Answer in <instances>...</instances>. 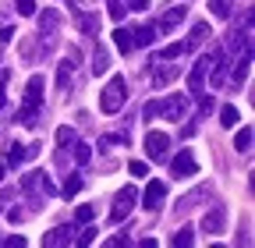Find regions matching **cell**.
I'll use <instances>...</instances> for the list:
<instances>
[{
  "label": "cell",
  "mask_w": 255,
  "mask_h": 248,
  "mask_svg": "<svg viewBox=\"0 0 255 248\" xmlns=\"http://www.w3.org/2000/svg\"><path fill=\"white\" fill-rule=\"evenodd\" d=\"M43 107V75H32L28 85H25V100H21V110H18V124H25V128H32L36 124V114Z\"/></svg>",
  "instance_id": "obj_1"
},
{
  "label": "cell",
  "mask_w": 255,
  "mask_h": 248,
  "mask_svg": "<svg viewBox=\"0 0 255 248\" xmlns=\"http://www.w3.org/2000/svg\"><path fill=\"white\" fill-rule=\"evenodd\" d=\"M124 103H128V82H124V75H114L107 82V89L100 92V110L103 114H117Z\"/></svg>",
  "instance_id": "obj_2"
},
{
  "label": "cell",
  "mask_w": 255,
  "mask_h": 248,
  "mask_svg": "<svg viewBox=\"0 0 255 248\" xmlns=\"http://www.w3.org/2000/svg\"><path fill=\"white\" fill-rule=\"evenodd\" d=\"M135 199H138V192L135 188H121L117 195H114V209H110V224H121L128 213L135 209Z\"/></svg>",
  "instance_id": "obj_3"
},
{
  "label": "cell",
  "mask_w": 255,
  "mask_h": 248,
  "mask_svg": "<svg viewBox=\"0 0 255 248\" xmlns=\"http://www.w3.org/2000/svg\"><path fill=\"white\" fill-rule=\"evenodd\" d=\"M209 64H213V53H206V57H199V64L191 68V75H188V92L191 96H202V85H206V75H209Z\"/></svg>",
  "instance_id": "obj_4"
},
{
  "label": "cell",
  "mask_w": 255,
  "mask_h": 248,
  "mask_svg": "<svg viewBox=\"0 0 255 248\" xmlns=\"http://www.w3.org/2000/svg\"><path fill=\"white\" fill-rule=\"evenodd\" d=\"M170 174L174 177H195L199 174V163H195V156H191V149H181L170 160Z\"/></svg>",
  "instance_id": "obj_5"
},
{
  "label": "cell",
  "mask_w": 255,
  "mask_h": 248,
  "mask_svg": "<svg viewBox=\"0 0 255 248\" xmlns=\"http://www.w3.org/2000/svg\"><path fill=\"white\" fill-rule=\"evenodd\" d=\"M167 149H170L167 131H149V135H145V152H149L156 163H163V160H167Z\"/></svg>",
  "instance_id": "obj_6"
},
{
  "label": "cell",
  "mask_w": 255,
  "mask_h": 248,
  "mask_svg": "<svg viewBox=\"0 0 255 248\" xmlns=\"http://www.w3.org/2000/svg\"><path fill=\"white\" fill-rule=\"evenodd\" d=\"M188 114V100L181 96V92H174V96L167 100H159V117H167V121H181Z\"/></svg>",
  "instance_id": "obj_7"
},
{
  "label": "cell",
  "mask_w": 255,
  "mask_h": 248,
  "mask_svg": "<svg viewBox=\"0 0 255 248\" xmlns=\"http://www.w3.org/2000/svg\"><path fill=\"white\" fill-rule=\"evenodd\" d=\"M21 188H25L28 195H36V192H43V195H53V192H57L53 184H50V177H46L43 170H32V174H25V177H21Z\"/></svg>",
  "instance_id": "obj_8"
},
{
  "label": "cell",
  "mask_w": 255,
  "mask_h": 248,
  "mask_svg": "<svg viewBox=\"0 0 255 248\" xmlns=\"http://www.w3.org/2000/svg\"><path fill=\"white\" fill-rule=\"evenodd\" d=\"M60 25V11H53V7H46L43 14H39V36L46 39V46H43V53H50V46H53V28Z\"/></svg>",
  "instance_id": "obj_9"
},
{
  "label": "cell",
  "mask_w": 255,
  "mask_h": 248,
  "mask_svg": "<svg viewBox=\"0 0 255 248\" xmlns=\"http://www.w3.org/2000/svg\"><path fill=\"white\" fill-rule=\"evenodd\" d=\"M223 227H227V209H223V206H213V209L202 216V231H206V234H223Z\"/></svg>",
  "instance_id": "obj_10"
},
{
  "label": "cell",
  "mask_w": 255,
  "mask_h": 248,
  "mask_svg": "<svg viewBox=\"0 0 255 248\" xmlns=\"http://www.w3.org/2000/svg\"><path fill=\"white\" fill-rule=\"evenodd\" d=\"M163 199H167V184L163 181H152L149 188H145V195H142V202H145L149 213H156L159 206H163Z\"/></svg>",
  "instance_id": "obj_11"
},
{
  "label": "cell",
  "mask_w": 255,
  "mask_h": 248,
  "mask_svg": "<svg viewBox=\"0 0 255 248\" xmlns=\"http://www.w3.org/2000/svg\"><path fill=\"white\" fill-rule=\"evenodd\" d=\"M181 18H184V7H170L163 18L156 21V32H170V28H177V25H181Z\"/></svg>",
  "instance_id": "obj_12"
},
{
  "label": "cell",
  "mask_w": 255,
  "mask_h": 248,
  "mask_svg": "<svg viewBox=\"0 0 255 248\" xmlns=\"http://www.w3.org/2000/svg\"><path fill=\"white\" fill-rule=\"evenodd\" d=\"M114 46H117L121 53H131V50H135V39H131V28H124V25H117V28H114Z\"/></svg>",
  "instance_id": "obj_13"
},
{
  "label": "cell",
  "mask_w": 255,
  "mask_h": 248,
  "mask_svg": "<svg viewBox=\"0 0 255 248\" xmlns=\"http://www.w3.org/2000/svg\"><path fill=\"white\" fill-rule=\"evenodd\" d=\"M71 234H75L71 227H53V231L43 238V245H46V248H57V245H71Z\"/></svg>",
  "instance_id": "obj_14"
},
{
  "label": "cell",
  "mask_w": 255,
  "mask_h": 248,
  "mask_svg": "<svg viewBox=\"0 0 255 248\" xmlns=\"http://www.w3.org/2000/svg\"><path fill=\"white\" fill-rule=\"evenodd\" d=\"M75 18H78V28L85 36H100V14H82V11H75Z\"/></svg>",
  "instance_id": "obj_15"
},
{
  "label": "cell",
  "mask_w": 255,
  "mask_h": 248,
  "mask_svg": "<svg viewBox=\"0 0 255 248\" xmlns=\"http://www.w3.org/2000/svg\"><path fill=\"white\" fill-rule=\"evenodd\" d=\"M181 75V64H170V68H159L156 75H152V89H163L167 82H174Z\"/></svg>",
  "instance_id": "obj_16"
},
{
  "label": "cell",
  "mask_w": 255,
  "mask_h": 248,
  "mask_svg": "<svg viewBox=\"0 0 255 248\" xmlns=\"http://www.w3.org/2000/svg\"><path fill=\"white\" fill-rule=\"evenodd\" d=\"M209 36V25L206 21H195L191 25V36H188V43H184V50H195V46H202V39Z\"/></svg>",
  "instance_id": "obj_17"
},
{
  "label": "cell",
  "mask_w": 255,
  "mask_h": 248,
  "mask_svg": "<svg viewBox=\"0 0 255 248\" xmlns=\"http://www.w3.org/2000/svg\"><path fill=\"white\" fill-rule=\"evenodd\" d=\"M131 39H135V46H152V43H156V25H142V28H135Z\"/></svg>",
  "instance_id": "obj_18"
},
{
  "label": "cell",
  "mask_w": 255,
  "mask_h": 248,
  "mask_svg": "<svg viewBox=\"0 0 255 248\" xmlns=\"http://www.w3.org/2000/svg\"><path fill=\"white\" fill-rule=\"evenodd\" d=\"M248 71H252V50H245V53H241V60L234 64V85H241V82L248 78Z\"/></svg>",
  "instance_id": "obj_19"
},
{
  "label": "cell",
  "mask_w": 255,
  "mask_h": 248,
  "mask_svg": "<svg viewBox=\"0 0 255 248\" xmlns=\"http://www.w3.org/2000/svg\"><path fill=\"white\" fill-rule=\"evenodd\" d=\"M107 68H110L107 50H103V46H96V53H92V75H107Z\"/></svg>",
  "instance_id": "obj_20"
},
{
  "label": "cell",
  "mask_w": 255,
  "mask_h": 248,
  "mask_svg": "<svg viewBox=\"0 0 255 248\" xmlns=\"http://www.w3.org/2000/svg\"><path fill=\"white\" fill-rule=\"evenodd\" d=\"M71 78H75V64H71V60H64V64L57 68V89H68Z\"/></svg>",
  "instance_id": "obj_21"
},
{
  "label": "cell",
  "mask_w": 255,
  "mask_h": 248,
  "mask_svg": "<svg viewBox=\"0 0 255 248\" xmlns=\"http://www.w3.org/2000/svg\"><path fill=\"white\" fill-rule=\"evenodd\" d=\"M238 121H241V114H238V107H220V124L223 128H238Z\"/></svg>",
  "instance_id": "obj_22"
},
{
  "label": "cell",
  "mask_w": 255,
  "mask_h": 248,
  "mask_svg": "<svg viewBox=\"0 0 255 248\" xmlns=\"http://www.w3.org/2000/svg\"><path fill=\"white\" fill-rule=\"evenodd\" d=\"M234 149H238V152H252V128H248V124H245V128H238Z\"/></svg>",
  "instance_id": "obj_23"
},
{
  "label": "cell",
  "mask_w": 255,
  "mask_h": 248,
  "mask_svg": "<svg viewBox=\"0 0 255 248\" xmlns=\"http://www.w3.org/2000/svg\"><path fill=\"white\" fill-rule=\"evenodd\" d=\"M75 142H78L75 128H68V124H60V128H57V145H60V149H68V145H75Z\"/></svg>",
  "instance_id": "obj_24"
},
{
  "label": "cell",
  "mask_w": 255,
  "mask_h": 248,
  "mask_svg": "<svg viewBox=\"0 0 255 248\" xmlns=\"http://www.w3.org/2000/svg\"><path fill=\"white\" fill-rule=\"evenodd\" d=\"M202 195H206V188H195L191 195H184V199H181V202H177L174 209H177V213H188V209H195V202H199Z\"/></svg>",
  "instance_id": "obj_25"
},
{
  "label": "cell",
  "mask_w": 255,
  "mask_h": 248,
  "mask_svg": "<svg viewBox=\"0 0 255 248\" xmlns=\"http://www.w3.org/2000/svg\"><path fill=\"white\" fill-rule=\"evenodd\" d=\"M21 160H25V145H21V142H11V145H7V163L18 167Z\"/></svg>",
  "instance_id": "obj_26"
},
{
  "label": "cell",
  "mask_w": 255,
  "mask_h": 248,
  "mask_svg": "<svg viewBox=\"0 0 255 248\" xmlns=\"http://www.w3.org/2000/svg\"><path fill=\"white\" fill-rule=\"evenodd\" d=\"M188 50H184V43H170V46H163V50H159V57H163V60H177V57H184Z\"/></svg>",
  "instance_id": "obj_27"
},
{
  "label": "cell",
  "mask_w": 255,
  "mask_h": 248,
  "mask_svg": "<svg viewBox=\"0 0 255 248\" xmlns=\"http://www.w3.org/2000/svg\"><path fill=\"white\" fill-rule=\"evenodd\" d=\"M209 11L216 18H231V0H209Z\"/></svg>",
  "instance_id": "obj_28"
},
{
  "label": "cell",
  "mask_w": 255,
  "mask_h": 248,
  "mask_svg": "<svg viewBox=\"0 0 255 248\" xmlns=\"http://www.w3.org/2000/svg\"><path fill=\"white\" fill-rule=\"evenodd\" d=\"M191 241H195V231H191V227H181V231L174 234V245H177V248H188Z\"/></svg>",
  "instance_id": "obj_29"
},
{
  "label": "cell",
  "mask_w": 255,
  "mask_h": 248,
  "mask_svg": "<svg viewBox=\"0 0 255 248\" xmlns=\"http://www.w3.org/2000/svg\"><path fill=\"white\" fill-rule=\"evenodd\" d=\"M78 188H82V174H68V181H64V188H60V192L71 199V195H75Z\"/></svg>",
  "instance_id": "obj_30"
},
{
  "label": "cell",
  "mask_w": 255,
  "mask_h": 248,
  "mask_svg": "<svg viewBox=\"0 0 255 248\" xmlns=\"http://www.w3.org/2000/svg\"><path fill=\"white\" fill-rule=\"evenodd\" d=\"M75 160L85 167V163L92 160V145H85V142H75Z\"/></svg>",
  "instance_id": "obj_31"
},
{
  "label": "cell",
  "mask_w": 255,
  "mask_h": 248,
  "mask_svg": "<svg viewBox=\"0 0 255 248\" xmlns=\"http://www.w3.org/2000/svg\"><path fill=\"white\" fill-rule=\"evenodd\" d=\"M92 216H96V206H78L75 209V224H92Z\"/></svg>",
  "instance_id": "obj_32"
},
{
  "label": "cell",
  "mask_w": 255,
  "mask_h": 248,
  "mask_svg": "<svg viewBox=\"0 0 255 248\" xmlns=\"http://www.w3.org/2000/svg\"><path fill=\"white\" fill-rule=\"evenodd\" d=\"M124 14H128V7L121 4V0H110V18L114 21H124Z\"/></svg>",
  "instance_id": "obj_33"
},
{
  "label": "cell",
  "mask_w": 255,
  "mask_h": 248,
  "mask_svg": "<svg viewBox=\"0 0 255 248\" xmlns=\"http://www.w3.org/2000/svg\"><path fill=\"white\" fill-rule=\"evenodd\" d=\"M82 227H85V224H82ZM92 241H96V227H85V231L75 238V245H92Z\"/></svg>",
  "instance_id": "obj_34"
},
{
  "label": "cell",
  "mask_w": 255,
  "mask_h": 248,
  "mask_svg": "<svg viewBox=\"0 0 255 248\" xmlns=\"http://www.w3.org/2000/svg\"><path fill=\"white\" fill-rule=\"evenodd\" d=\"M18 14H36V0H14Z\"/></svg>",
  "instance_id": "obj_35"
},
{
  "label": "cell",
  "mask_w": 255,
  "mask_h": 248,
  "mask_svg": "<svg viewBox=\"0 0 255 248\" xmlns=\"http://www.w3.org/2000/svg\"><path fill=\"white\" fill-rule=\"evenodd\" d=\"M128 170H131L135 177H145V174H149V167H145L142 160H131V163H128Z\"/></svg>",
  "instance_id": "obj_36"
},
{
  "label": "cell",
  "mask_w": 255,
  "mask_h": 248,
  "mask_svg": "<svg viewBox=\"0 0 255 248\" xmlns=\"http://www.w3.org/2000/svg\"><path fill=\"white\" fill-rule=\"evenodd\" d=\"M103 145H128V131H121V135H107Z\"/></svg>",
  "instance_id": "obj_37"
},
{
  "label": "cell",
  "mask_w": 255,
  "mask_h": 248,
  "mask_svg": "<svg viewBox=\"0 0 255 248\" xmlns=\"http://www.w3.org/2000/svg\"><path fill=\"white\" fill-rule=\"evenodd\" d=\"M216 103H213V96H206V92H202V96H199V114H209Z\"/></svg>",
  "instance_id": "obj_38"
},
{
  "label": "cell",
  "mask_w": 255,
  "mask_h": 248,
  "mask_svg": "<svg viewBox=\"0 0 255 248\" xmlns=\"http://www.w3.org/2000/svg\"><path fill=\"white\" fill-rule=\"evenodd\" d=\"M4 89H7V75H0V110L7 107V96H4Z\"/></svg>",
  "instance_id": "obj_39"
},
{
  "label": "cell",
  "mask_w": 255,
  "mask_h": 248,
  "mask_svg": "<svg viewBox=\"0 0 255 248\" xmlns=\"http://www.w3.org/2000/svg\"><path fill=\"white\" fill-rule=\"evenodd\" d=\"M14 36H18V32H14V28H11V25H7V28H0V39H4V43H11Z\"/></svg>",
  "instance_id": "obj_40"
},
{
  "label": "cell",
  "mask_w": 255,
  "mask_h": 248,
  "mask_svg": "<svg viewBox=\"0 0 255 248\" xmlns=\"http://www.w3.org/2000/svg\"><path fill=\"white\" fill-rule=\"evenodd\" d=\"M121 245H128V238H124V234H117V238H110V241H107V248H121Z\"/></svg>",
  "instance_id": "obj_41"
},
{
  "label": "cell",
  "mask_w": 255,
  "mask_h": 248,
  "mask_svg": "<svg viewBox=\"0 0 255 248\" xmlns=\"http://www.w3.org/2000/svg\"><path fill=\"white\" fill-rule=\"evenodd\" d=\"M7 245H11V248H25V238H21V234H14V238H7Z\"/></svg>",
  "instance_id": "obj_42"
},
{
  "label": "cell",
  "mask_w": 255,
  "mask_h": 248,
  "mask_svg": "<svg viewBox=\"0 0 255 248\" xmlns=\"http://www.w3.org/2000/svg\"><path fill=\"white\" fill-rule=\"evenodd\" d=\"M149 4H145V0H131V7H128V11H145Z\"/></svg>",
  "instance_id": "obj_43"
},
{
  "label": "cell",
  "mask_w": 255,
  "mask_h": 248,
  "mask_svg": "<svg viewBox=\"0 0 255 248\" xmlns=\"http://www.w3.org/2000/svg\"><path fill=\"white\" fill-rule=\"evenodd\" d=\"M4 174H7V167H4V163H0V184H4Z\"/></svg>",
  "instance_id": "obj_44"
}]
</instances>
